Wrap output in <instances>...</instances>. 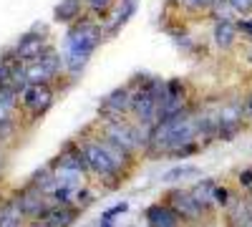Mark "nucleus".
Listing matches in <instances>:
<instances>
[{"mask_svg": "<svg viewBox=\"0 0 252 227\" xmlns=\"http://www.w3.org/2000/svg\"><path fill=\"white\" fill-rule=\"evenodd\" d=\"M63 66V61L61 56H56L53 51H48L43 58H38L33 61V64L26 68V76H28V84H48V81L61 71Z\"/></svg>", "mask_w": 252, "mask_h": 227, "instance_id": "6e6552de", "label": "nucleus"}, {"mask_svg": "<svg viewBox=\"0 0 252 227\" xmlns=\"http://www.w3.org/2000/svg\"><path fill=\"white\" fill-rule=\"evenodd\" d=\"M101 38H103V31L96 23H89V20H78L66 33V66L71 73H78L86 66L91 53L98 48Z\"/></svg>", "mask_w": 252, "mask_h": 227, "instance_id": "f03ea898", "label": "nucleus"}, {"mask_svg": "<svg viewBox=\"0 0 252 227\" xmlns=\"http://www.w3.org/2000/svg\"><path fill=\"white\" fill-rule=\"evenodd\" d=\"M18 91L13 89H0V121H10V114L15 109Z\"/></svg>", "mask_w": 252, "mask_h": 227, "instance_id": "4be33fe9", "label": "nucleus"}, {"mask_svg": "<svg viewBox=\"0 0 252 227\" xmlns=\"http://www.w3.org/2000/svg\"><path fill=\"white\" fill-rule=\"evenodd\" d=\"M20 104H23L33 116H43L53 106V94L46 84H28L20 91Z\"/></svg>", "mask_w": 252, "mask_h": 227, "instance_id": "0eeeda50", "label": "nucleus"}, {"mask_svg": "<svg viewBox=\"0 0 252 227\" xmlns=\"http://www.w3.org/2000/svg\"><path fill=\"white\" fill-rule=\"evenodd\" d=\"M83 154H86L89 169L96 172L101 179H106V182L119 179L121 169L126 167V162H129V152L121 149L119 144H114L109 139L83 144Z\"/></svg>", "mask_w": 252, "mask_h": 227, "instance_id": "7ed1b4c3", "label": "nucleus"}, {"mask_svg": "<svg viewBox=\"0 0 252 227\" xmlns=\"http://www.w3.org/2000/svg\"><path fill=\"white\" fill-rule=\"evenodd\" d=\"M81 15V0H61L53 8V18L58 23H73Z\"/></svg>", "mask_w": 252, "mask_h": 227, "instance_id": "f3484780", "label": "nucleus"}, {"mask_svg": "<svg viewBox=\"0 0 252 227\" xmlns=\"http://www.w3.org/2000/svg\"><path fill=\"white\" fill-rule=\"evenodd\" d=\"M13 48H15L18 58L20 61H28V64H33V61H38V58H43L51 51L48 48V40H46V28L43 26H35L33 31L23 33Z\"/></svg>", "mask_w": 252, "mask_h": 227, "instance_id": "20e7f679", "label": "nucleus"}, {"mask_svg": "<svg viewBox=\"0 0 252 227\" xmlns=\"http://www.w3.org/2000/svg\"><path fill=\"white\" fill-rule=\"evenodd\" d=\"M199 174V169L194 167V164H179V167H172L169 172L161 174V182H182L187 177H194Z\"/></svg>", "mask_w": 252, "mask_h": 227, "instance_id": "aec40b11", "label": "nucleus"}, {"mask_svg": "<svg viewBox=\"0 0 252 227\" xmlns=\"http://www.w3.org/2000/svg\"><path fill=\"white\" fill-rule=\"evenodd\" d=\"M101 114L103 116H124L126 111L131 109V91L126 89V86H121V89H114L109 96H103V101H101Z\"/></svg>", "mask_w": 252, "mask_h": 227, "instance_id": "ddd939ff", "label": "nucleus"}, {"mask_svg": "<svg viewBox=\"0 0 252 227\" xmlns=\"http://www.w3.org/2000/svg\"><path fill=\"white\" fill-rule=\"evenodd\" d=\"M169 204L182 215V220H199L204 215V207L194 199L192 192H182V190L172 192L169 195Z\"/></svg>", "mask_w": 252, "mask_h": 227, "instance_id": "4468645a", "label": "nucleus"}, {"mask_svg": "<svg viewBox=\"0 0 252 227\" xmlns=\"http://www.w3.org/2000/svg\"><path fill=\"white\" fill-rule=\"evenodd\" d=\"M20 217H23V212H20L15 199L0 204V227H20Z\"/></svg>", "mask_w": 252, "mask_h": 227, "instance_id": "6ab92c4d", "label": "nucleus"}, {"mask_svg": "<svg viewBox=\"0 0 252 227\" xmlns=\"http://www.w3.org/2000/svg\"><path fill=\"white\" fill-rule=\"evenodd\" d=\"M217 119H220L217 139H222V141H232V139L242 131V109H240V104H229V106H224V109L217 114Z\"/></svg>", "mask_w": 252, "mask_h": 227, "instance_id": "9d476101", "label": "nucleus"}, {"mask_svg": "<svg viewBox=\"0 0 252 227\" xmlns=\"http://www.w3.org/2000/svg\"><path fill=\"white\" fill-rule=\"evenodd\" d=\"M215 187H217V184H215L212 179H202V182H197L194 187H192L194 199L202 204L204 210H209V207L215 204Z\"/></svg>", "mask_w": 252, "mask_h": 227, "instance_id": "a211bd4d", "label": "nucleus"}, {"mask_svg": "<svg viewBox=\"0 0 252 227\" xmlns=\"http://www.w3.org/2000/svg\"><path fill=\"white\" fill-rule=\"evenodd\" d=\"M51 164H53V169H71V172H86L89 169V162H86V154H83V147H76L73 141H68Z\"/></svg>", "mask_w": 252, "mask_h": 227, "instance_id": "9b49d317", "label": "nucleus"}, {"mask_svg": "<svg viewBox=\"0 0 252 227\" xmlns=\"http://www.w3.org/2000/svg\"><path fill=\"white\" fill-rule=\"evenodd\" d=\"M86 5H89L96 15H103V13L111 8V0H86Z\"/></svg>", "mask_w": 252, "mask_h": 227, "instance_id": "393cba45", "label": "nucleus"}, {"mask_svg": "<svg viewBox=\"0 0 252 227\" xmlns=\"http://www.w3.org/2000/svg\"><path fill=\"white\" fill-rule=\"evenodd\" d=\"M182 114H187L184 111V84H182V78H172V81H166V89H164L161 104H159V121L174 119Z\"/></svg>", "mask_w": 252, "mask_h": 227, "instance_id": "423d86ee", "label": "nucleus"}, {"mask_svg": "<svg viewBox=\"0 0 252 227\" xmlns=\"http://www.w3.org/2000/svg\"><path fill=\"white\" fill-rule=\"evenodd\" d=\"M91 199H94V195L86 192V190H78V192H76V204H78V207H81V204H89Z\"/></svg>", "mask_w": 252, "mask_h": 227, "instance_id": "bb28decb", "label": "nucleus"}, {"mask_svg": "<svg viewBox=\"0 0 252 227\" xmlns=\"http://www.w3.org/2000/svg\"><path fill=\"white\" fill-rule=\"evenodd\" d=\"M134 13H136V3H134V0H121V5H119L114 20H109V23H106L103 33H106V35H116L126 23H129V18H131Z\"/></svg>", "mask_w": 252, "mask_h": 227, "instance_id": "dca6fc26", "label": "nucleus"}, {"mask_svg": "<svg viewBox=\"0 0 252 227\" xmlns=\"http://www.w3.org/2000/svg\"><path fill=\"white\" fill-rule=\"evenodd\" d=\"M232 40H235V26L229 23V20H222V23L215 26V43L227 48V46H232Z\"/></svg>", "mask_w": 252, "mask_h": 227, "instance_id": "412c9836", "label": "nucleus"}, {"mask_svg": "<svg viewBox=\"0 0 252 227\" xmlns=\"http://www.w3.org/2000/svg\"><path fill=\"white\" fill-rule=\"evenodd\" d=\"M106 139L119 144V147L126 149L129 154L136 152L139 147H146V144H149V136H144L136 127H129V124L121 121V119H114L106 127Z\"/></svg>", "mask_w": 252, "mask_h": 227, "instance_id": "39448f33", "label": "nucleus"}, {"mask_svg": "<svg viewBox=\"0 0 252 227\" xmlns=\"http://www.w3.org/2000/svg\"><path fill=\"white\" fill-rule=\"evenodd\" d=\"M78 217V204H53V207L40 215L33 227H71Z\"/></svg>", "mask_w": 252, "mask_h": 227, "instance_id": "1a4fd4ad", "label": "nucleus"}, {"mask_svg": "<svg viewBox=\"0 0 252 227\" xmlns=\"http://www.w3.org/2000/svg\"><path fill=\"white\" fill-rule=\"evenodd\" d=\"M144 220H146V227H179L182 222V215L166 204H152L149 210L144 212Z\"/></svg>", "mask_w": 252, "mask_h": 227, "instance_id": "2eb2a0df", "label": "nucleus"}, {"mask_svg": "<svg viewBox=\"0 0 252 227\" xmlns=\"http://www.w3.org/2000/svg\"><path fill=\"white\" fill-rule=\"evenodd\" d=\"M126 210H129V202H119V204H114V207H109L106 212L101 215V222H98V227H114L116 217H121Z\"/></svg>", "mask_w": 252, "mask_h": 227, "instance_id": "5701e85b", "label": "nucleus"}, {"mask_svg": "<svg viewBox=\"0 0 252 227\" xmlns=\"http://www.w3.org/2000/svg\"><path fill=\"white\" fill-rule=\"evenodd\" d=\"M215 204H222V207L229 204V190L227 187H220V184L215 187Z\"/></svg>", "mask_w": 252, "mask_h": 227, "instance_id": "a878e982", "label": "nucleus"}, {"mask_svg": "<svg viewBox=\"0 0 252 227\" xmlns=\"http://www.w3.org/2000/svg\"><path fill=\"white\" fill-rule=\"evenodd\" d=\"M46 197H48V195L35 192V190H31V187H28L23 195H18V197H15V202H18L20 212H23V217H33V220H38L40 215H46V212L51 210Z\"/></svg>", "mask_w": 252, "mask_h": 227, "instance_id": "f8f14e48", "label": "nucleus"}, {"mask_svg": "<svg viewBox=\"0 0 252 227\" xmlns=\"http://www.w3.org/2000/svg\"><path fill=\"white\" fill-rule=\"evenodd\" d=\"M197 149H199V144H197V141H189V144H184V147L174 149L169 157H174V159H184V157H192Z\"/></svg>", "mask_w": 252, "mask_h": 227, "instance_id": "b1692460", "label": "nucleus"}, {"mask_svg": "<svg viewBox=\"0 0 252 227\" xmlns=\"http://www.w3.org/2000/svg\"><path fill=\"white\" fill-rule=\"evenodd\" d=\"M197 136H199L197 119H189L187 114H182V116L154 124L149 131V147L157 154H172L174 149L184 147V144L197 141Z\"/></svg>", "mask_w": 252, "mask_h": 227, "instance_id": "f257e3e1", "label": "nucleus"}, {"mask_svg": "<svg viewBox=\"0 0 252 227\" xmlns=\"http://www.w3.org/2000/svg\"><path fill=\"white\" fill-rule=\"evenodd\" d=\"M229 5H232L235 10H242L245 13V10L252 8V0H229Z\"/></svg>", "mask_w": 252, "mask_h": 227, "instance_id": "cd10ccee", "label": "nucleus"}, {"mask_svg": "<svg viewBox=\"0 0 252 227\" xmlns=\"http://www.w3.org/2000/svg\"><path fill=\"white\" fill-rule=\"evenodd\" d=\"M250 61H252V51H250Z\"/></svg>", "mask_w": 252, "mask_h": 227, "instance_id": "c756f323", "label": "nucleus"}, {"mask_svg": "<svg viewBox=\"0 0 252 227\" xmlns=\"http://www.w3.org/2000/svg\"><path fill=\"white\" fill-rule=\"evenodd\" d=\"M250 111H252V101H250Z\"/></svg>", "mask_w": 252, "mask_h": 227, "instance_id": "c85d7f7f", "label": "nucleus"}]
</instances>
